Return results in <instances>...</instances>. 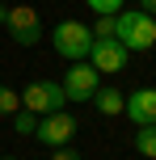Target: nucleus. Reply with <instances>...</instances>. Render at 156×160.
<instances>
[{
	"instance_id": "obj_1",
	"label": "nucleus",
	"mask_w": 156,
	"mask_h": 160,
	"mask_svg": "<svg viewBox=\"0 0 156 160\" xmlns=\"http://www.w3.org/2000/svg\"><path fill=\"white\" fill-rule=\"evenodd\" d=\"M114 38L127 51H152L156 47V17L139 13V8H123V13H114Z\"/></svg>"
},
{
	"instance_id": "obj_2",
	"label": "nucleus",
	"mask_w": 156,
	"mask_h": 160,
	"mask_svg": "<svg viewBox=\"0 0 156 160\" xmlns=\"http://www.w3.org/2000/svg\"><path fill=\"white\" fill-rule=\"evenodd\" d=\"M89 47H93V30L84 21H76V17H68V21L55 25V51L63 59H72V63H80V59H89Z\"/></svg>"
},
{
	"instance_id": "obj_3",
	"label": "nucleus",
	"mask_w": 156,
	"mask_h": 160,
	"mask_svg": "<svg viewBox=\"0 0 156 160\" xmlns=\"http://www.w3.org/2000/svg\"><path fill=\"white\" fill-rule=\"evenodd\" d=\"M63 105H68V97H63V88H59V80H34V84L21 88V110L38 114V118L63 110Z\"/></svg>"
},
{
	"instance_id": "obj_4",
	"label": "nucleus",
	"mask_w": 156,
	"mask_h": 160,
	"mask_svg": "<svg viewBox=\"0 0 156 160\" xmlns=\"http://www.w3.org/2000/svg\"><path fill=\"white\" fill-rule=\"evenodd\" d=\"M59 88H63L68 101H93V93L101 88V72H97L93 63H84V59H80V63L68 68V76L59 80Z\"/></svg>"
},
{
	"instance_id": "obj_5",
	"label": "nucleus",
	"mask_w": 156,
	"mask_h": 160,
	"mask_svg": "<svg viewBox=\"0 0 156 160\" xmlns=\"http://www.w3.org/2000/svg\"><path fill=\"white\" fill-rule=\"evenodd\" d=\"M72 135H76V118H72L68 110L42 114L38 127H34V139H38V143H47V148H68V143H72Z\"/></svg>"
},
{
	"instance_id": "obj_6",
	"label": "nucleus",
	"mask_w": 156,
	"mask_h": 160,
	"mask_svg": "<svg viewBox=\"0 0 156 160\" xmlns=\"http://www.w3.org/2000/svg\"><path fill=\"white\" fill-rule=\"evenodd\" d=\"M8 38L17 42V47H38L42 42V21H38V8H30V4H17V8H8Z\"/></svg>"
},
{
	"instance_id": "obj_7",
	"label": "nucleus",
	"mask_w": 156,
	"mask_h": 160,
	"mask_svg": "<svg viewBox=\"0 0 156 160\" xmlns=\"http://www.w3.org/2000/svg\"><path fill=\"white\" fill-rule=\"evenodd\" d=\"M127 55H131V51L118 38H93V47H89V63L97 68V72H123Z\"/></svg>"
},
{
	"instance_id": "obj_8",
	"label": "nucleus",
	"mask_w": 156,
	"mask_h": 160,
	"mask_svg": "<svg viewBox=\"0 0 156 160\" xmlns=\"http://www.w3.org/2000/svg\"><path fill=\"white\" fill-rule=\"evenodd\" d=\"M123 114L135 122V127H156V88H135V93H127Z\"/></svg>"
},
{
	"instance_id": "obj_9",
	"label": "nucleus",
	"mask_w": 156,
	"mask_h": 160,
	"mask_svg": "<svg viewBox=\"0 0 156 160\" xmlns=\"http://www.w3.org/2000/svg\"><path fill=\"white\" fill-rule=\"evenodd\" d=\"M93 105H97V114H106V118H114V114H123L127 97L118 93V88H97V93H93Z\"/></svg>"
},
{
	"instance_id": "obj_10",
	"label": "nucleus",
	"mask_w": 156,
	"mask_h": 160,
	"mask_svg": "<svg viewBox=\"0 0 156 160\" xmlns=\"http://www.w3.org/2000/svg\"><path fill=\"white\" fill-rule=\"evenodd\" d=\"M135 152L156 160V127H135Z\"/></svg>"
},
{
	"instance_id": "obj_11",
	"label": "nucleus",
	"mask_w": 156,
	"mask_h": 160,
	"mask_svg": "<svg viewBox=\"0 0 156 160\" xmlns=\"http://www.w3.org/2000/svg\"><path fill=\"white\" fill-rule=\"evenodd\" d=\"M34 127H38V114H30V110H17L13 114V131H17V135H34Z\"/></svg>"
},
{
	"instance_id": "obj_12",
	"label": "nucleus",
	"mask_w": 156,
	"mask_h": 160,
	"mask_svg": "<svg viewBox=\"0 0 156 160\" xmlns=\"http://www.w3.org/2000/svg\"><path fill=\"white\" fill-rule=\"evenodd\" d=\"M17 110H21V93L8 88V84H0V114H17Z\"/></svg>"
},
{
	"instance_id": "obj_13",
	"label": "nucleus",
	"mask_w": 156,
	"mask_h": 160,
	"mask_svg": "<svg viewBox=\"0 0 156 160\" xmlns=\"http://www.w3.org/2000/svg\"><path fill=\"white\" fill-rule=\"evenodd\" d=\"M84 4H89L97 17H114V13H123V0H84Z\"/></svg>"
},
{
	"instance_id": "obj_14",
	"label": "nucleus",
	"mask_w": 156,
	"mask_h": 160,
	"mask_svg": "<svg viewBox=\"0 0 156 160\" xmlns=\"http://www.w3.org/2000/svg\"><path fill=\"white\" fill-rule=\"evenodd\" d=\"M89 30H93V38H114V17H97Z\"/></svg>"
},
{
	"instance_id": "obj_15",
	"label": "nucleus",
	"mask_w": 156,
	"mask_h": 160,
	"mask_svg": "<svg viewBox=\"0 0 156 160\" xmlns=\"http://www.w3.org/2000/svg\"><path fill=\"white\" fill-rule=\"evenodd\" d=\"M51 160H80L72 148H51Z\"/></svg>"
},
{
	"instance_id": "obj_16",
	"label": "nucleus",
	"mask_w": 156,
	"mask_h": 160,
	"mask_svg": "<svg viewBox=\"0 0 156 160\" xmlns=\"http://www.w3.org/2000/svg\"><path fill=\"white\" fill-rule=\"evenodd\" d=\"M139 13H148V17H156V0H139Z\"/></svg>"
},
{
	"instance_id": "obj_17",
	"label": "nucleus",
	"mask_w": 156,
	"mask_h": 160,
	"mask_svg": "<svg viewBox=\"0 0 156 160\" xmlns=\"http://www.w3.org/2000/svg\"><path fill=\"white\" fill-rule=\"evenodd\" d=\"M4 21H8V8H4V4H0V25H4Z\"/></svg>"
},
{
	"instance_id": "obj_18",
	"label": "nucleus",
	"mask_w": 156,
	"mask_h": 160,
	"mask_svg": "<svg viewBox=\"0 0 156 160\" xmlns=\"http://www.w3.org/2000/svg\"><path fill=\"white\" fill-rule=\"evenodd\" d=\"M4 160H17V156H4Z\"/></svg>"
},
{
	"instance_id": "obj_19",
	"label": "nucleus",
	"mask_w": 156,
	"mask_h": 160,
	"mask_svg": "<svg viewBox=\"0 0 156 160\" xmlns=\"http://www.w3.org/2000/svg\"><path fill=\"white\" fill-rule=\"evenodd\" d=\"M0 4H4V0H0Z\"/></svg>"
},
{
	"instance_id": "obj_20",
	"label": "nucleus",
	"mask_w": 156,
	"mask_h": 160,
	"mask_svg": "<svg viewBox=\"0 0 156 160\" xmlns=\"http://www.w3.org/2000/svg\"><path fill=\"white\" fill-rule=\"evenodd\" d=\"M152 51H156V47H152Z\"/></svg>"
}]
</instances>
